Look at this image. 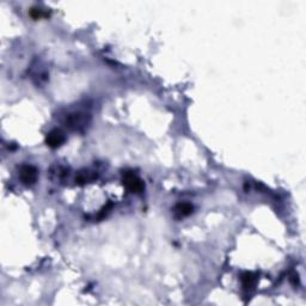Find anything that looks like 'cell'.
Here are the masks:
<instances>
[{
  "mask_svg": "<svg viewBox=\"0 0 306 306\" xmlns=\"http://www.w3.org/2000/svg\"><path fill=\"white\" fill-rule=\"evenodd\" d=\"M62 123L71 132L83 133L85 132L86 128L90 126L91 115L90 113L84 110L69 111L63 118Z\"/></svg>",
  "mask_w": 306,
  "mask_h": 306,
  "instance_id": "6da1fadb",
  "label": "cell"
},
{
  "mask_svg": "<svg viewBox=\"0 0 306 306\" xmlns=\"http://www.w3.org/2000/svg\"><path fill=\"white\" fill-rule=\"evenodd\" d=\"M97 179V174L93 171H90V170H82L78 172L77 177H76V183L77 184H86V183L89 182H92V181H94Z\"/></svg>",
  "mask_w": 306,
  "mask_h": 306,
  "instance_id": "8992f818",
  "label": "cell"
},
{
  "mask_svg": "<svg viewBox=\"0 0 306 306\" xmlns=\"http://www.w3.org/2000/svg\"><path fill=\"white\" fill-rule=\"evenodd\" d=\"M19 180L23 184L26 185H34L36 182H37V177H38V171L37 169L35 168L34 165H29V164H26V165H22L19 168Z\"/></svg>",
  "mask_w": 306,
  "mask_h": 306,
  "instance_id": "3957f363",
  "label": "cell"
},
{
  "mask_svg": "<svg viewBox=\"0 0 306 306\" xmlns=\"http://www.w3.org/2000/svg\"><path fill=\"white\" fill-rule=\"evenodd\" d=\"M241 281H242V285H243V288L246 289V291H249V289L254 288V286L256 283V275L254 274V273L245 272L242 274Z\"/></svg>",
  "mask_w": 306,
  "mask_h": 306,
  "instance_id": "52a82bcc",
  "label": "cell"
},
{
  "mask_svg": "<svg viewBox=\"0 0 306 306\" xmlns=\"http://www.w3.org/2000/svg\"><path fill=\"white\" fill-rule=\"evenodd\" d=\"M65 141L66 136L60 129H53L46 136V144L51 149H58V147L62 146Z\"/></svg>",
  "mask_w": 306,
  "mask_h": 306,
  "instance_id": "277c9868",
  "label": "cell"
},
{
  "mask_svg": "<svg viewBox=\"0 0 306 306\" xmlns=\"http://www.w3.org/2000/svg\"><path fill=\"white\" fill-rule=\"evenodd\" d=\"M194 211V206L189 202H180L174 207V215L176 219H183L190 215Z\"/></svg>",
  "mask_w": 306,
  "mask_h": 306,
  "instance_id": "5b68a950",
  "label": "cell"
},
{
  "mask_svg": "<svg viewBox=\"0 0 306 306\" xmlns=\"http://www.w3.org/2000/svg\"><path fill=\"white\" fill-rule=\"evenodd\" d=\"M122 182H123V185L127 190L130 191V193L140 194L145 189V183L143 182V180L133 171H124L122 174Z\"/></svg>",
  "mask_w": 306,
  "mask_h": 306,
  "instance_id": "7a4b0ae2",
  "label": "cell"
}]
</instances>
